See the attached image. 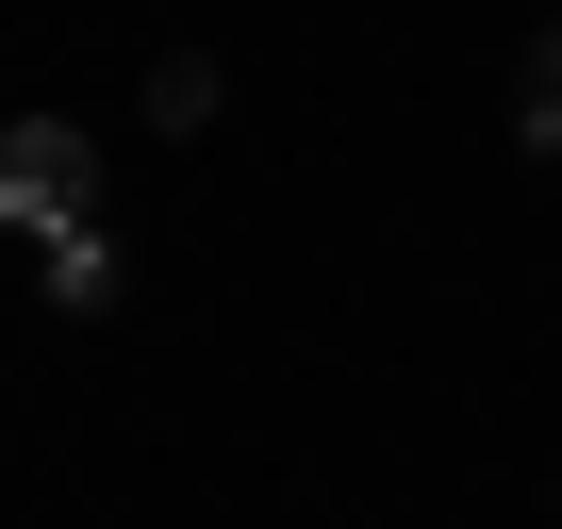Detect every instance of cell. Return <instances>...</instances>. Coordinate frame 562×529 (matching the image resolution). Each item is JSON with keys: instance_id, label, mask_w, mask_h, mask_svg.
<instances>
[{"instance_id": "cell-1", "label": "cell", "mask_w": 562, "mask_h": 529, "mask_svg": "<svg viewBox=\"0 0 562 529\" xmlns=\"http://www.w3.org/2000/svg\"><path fill=\"white\" fill-rule=\"evenodd\" d=\"M0 232H34V248L100 232V133H67V116H18V133H0Z\"/></svg>"}, {"instance_id": "cell-3", "label": "cell", "mask_w": 562, "mask_h": 529, "mask_svg": "<svg viewBox=\"0 0 562 529\" xmlns=\"http://www.w3.org/2000/svg\"><path fill=\"white\" fill-rule=\"evenodd\" d=\"M529 149H562V50H546V83H529Z\"/></svg>"}, {"instance_id": "cell-2", "label": "cell", "mask_w": 562, "mask_h": 529, "mask_svg": "<svg viewBox=\"0 0 562 529\" xmlns=\"http://www.w3.org/2000/svg\"><path fill=\"white\" fill-rule=\"evenodd\" d=\"M50 299H67V315H100V299H116V248H100V232H67V248H50Z\"/></svg>"}]
</instances>
